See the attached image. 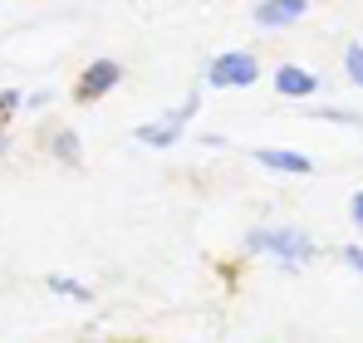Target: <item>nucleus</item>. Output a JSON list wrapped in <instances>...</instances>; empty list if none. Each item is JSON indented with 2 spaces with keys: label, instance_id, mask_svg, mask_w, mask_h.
Here are the masks:
<instances>
[{
  "label": "nucleus",
  "instance_id": "f8f14e48",
  "mask_svg": "<svg viewBox=\"0 0 363 343\" xmlns=\"http://www.w3.org/2000/svg\"><path fill=\"white\" fill-rule=\"evenodd\" d=\"M309 118H329V123H359V113H339V108H304Z\"/></svg>",
  "mask_w": 363,
  "mask_h": 343
},
{
  "label": "nucleus",
  "instance_id": "20e7f679",
  "mask_svg": "<svg viewBox=\"0 0 363 343\" xmlns=\"http://www.w3.org/2000/svg\"><path fill=\"white\" fill-rule=\"evenodd\" d=\"M196 108H201V94L191 89V94H186V103L172 108V118H162V123H143V128H138V142H147V147H172V142L182 137V128L191 123Z\"/></svg>",
  "mask_w": 363,
  "mask_h": 343
},
{
  "label": "nucleus",
  "instance_id": "9d476101",
  "mask_svg": "<svg viewBox=\"0 0 363 343\" xmlns=\"http://www.w3.org/2000/svg\"><path fill=\"white\" fill-rule=\"evenodd\" d=\"M344 74H349V84L363 89V45H349L344 50Z\"/></svg>",
  "mask_w": 363,
  "mask_h": 343
},
{
  "label": "nucleus",
  "instance_id": "ddd939ff",
  "mask_svg": "<svg viewBox=\"0 0 363 343\" xmlns=\"http://www.w3.org/2000/svg\"><path fill=\"white\" fill-rule=\"evenodd\" d=\"M344 265H354V270L363 275V250L359 245H344Z\"/></svg>",
  "mask_w": 363,
  "mask_h": 343
},
{
  "label": "nucleus",
  "instance_id": "423d86ee",
  "mask_svg": "<svg viewBox=\"0 0 363 343\" xmlns=\"http://www.w3.org/2000/svg\"><path fill=\"white\" fill-rule=\"evenodd\" d=\"M275 94L280 99H309V94H319V79L304 64H280L275 69Z\"/></svg>",
  "mask_w": 363,
  "mask_h": 343
},
{
  "label": "nucleus",
  "instance_id": "0eeeda50",
  "mask_svg": "<svg viewBox=\"0 0 363 343\" xmlns=\"http://www.w3.org/2000/svg\"><path fill=\"white\" fill-rule=\"evenodd\" d=\"M250 157H255L260 167H270V172H295V176H309V172H314V162H309V157L285 152V147H255Z\"/></svg>",
  "mask_w": 363,
  "mask_h": 343
},
{
  "label": "nucleus",
  "instance_id": "6e6552de",
  "mask_svg": "<svg viewBox=\"0 0 363 343\" xmlns=\"http://www.w3.org/2000/svg\"><path fill=\"white\" fill-rule=\"evenodd\" d=\"M50 152H55L60 162H69V167L84 162V147H79V133H74V128H55V133H50Z\"/></svg>",
  "mask_w": 363,
  "mask_h": 343
},
{
  "label": "nucleus",
  "instance_id": "1a4fd4ad",
  "mask_svg": "<svg viewBox=\"0 0 363 343\" xmlns=\"http://www.w3.org/2000/svg\"><path fill=\"white\" fill-rule=\"evenodd\" d=\"M45 285L55 289V294H69V299H84V304H89V285H79V280H64V275H50Z\"/></svg>",
  "mask_w": 363,
  "mask_h": 343
},
{
  "label": "nucleus",
  "instance_id": "4468645a",
  "mask_svg": "<svg viewBox=\"0 0 363 343\" xmlns=\"http://www.w3.org/2000/svg\"><path fill=\"white\" fill-rule=\"evenodd\" d=\"M349 216H354V226L363 230V191H359V196H354V201H349Z\"/></svg>",
  "mask_w": 363,
  "mask_h": 343
},
{
  "label": "nucleus",
  "instance_id": "2eb2a0df",
  "mask_svg": "<svg viewBox=\"0 0 363 343\" xmlns=\"http://www.w3.org/2000/svg\"><path fill=\"white\" fill-rule=\"evenodd\" d=\"M5 147H10V137H5V133H0V157H5Z\"/></svg>",
  "mask_w": 363,
  "mask_h": 343
},
{
  "label": "nucleus",
  "instance_id": "f03ea898",
  "mask_svg": "<svg viewBox=\"0 0 363 343\" xmlns=\"http://www.w3.org/2000/svg\"><path fill=\"white\" fill-rule=\"evenodd\" d=\"M255 79H260V59L250 55V50H226V55L211 59V69H206L211 89H250Z\"/></svg>",
  "mask_w": 363,
  "mask_h": 343
},
{
  "label": "nucleus",
  "instance_id": "39448f33",
  "mask_svg": "<svg viewBox=\"0 0 363 343\" xmlns=\"http://www.w3.org/2000/svg\"><path fill=\"white\" fill-rule=\"evenodd\" d=\"M309 15V0H260L255 5V25L260 30H290Z\"/></svg>",
  "mask_w": 363,
  "mask_h": 343
},
{
  "label": "nucleus",
  "instance_id": "9b49d317",
  "mask_svg": "<svg viewBox=\"0 0 363 343\" xmlns=\"http://www.w3.org/2000/svg\"><path fill=\"white\" fill-rule=\"evenodd\" d=\"M20 103H25V94H20V89H0V133H5V123L15 118Z\"/></svg>",
  "mask_w": 363,
  "mask_h": 343
},
{
  "label": "nucleus",
  "instance_id": "7ed1b4c3",
  "mask_svg": "<svg viewBox=\"0 0 363 343\" xmlns=\"http://www.w3.org/2000/svg\"><path fill=\"white\" fill-rule=\"evenodd\" d=\"M118 84H123V64L118 59H94V64L79 74L74 99H79V103H99V99H108Z\"/></svg>",
  "mask_w": 363,
  "mask_h": 343
},
{
  "label": "nucleus",
  "instance_id": "f257e3e1",
  "mask_svg": "<svg viewBox=\"0 0 363 343\" xmlns=\"http://www.w3.org/2000/svg\"><path fill=\"white\" fill-rule=\"evenodd\" d=\"M314 240L295 226H255L245 235V255H275L285 270H300L304 260H314Z\"/></svg>",
  "mask_w": 363,
  "mask_h": 343
}]
</instances>
